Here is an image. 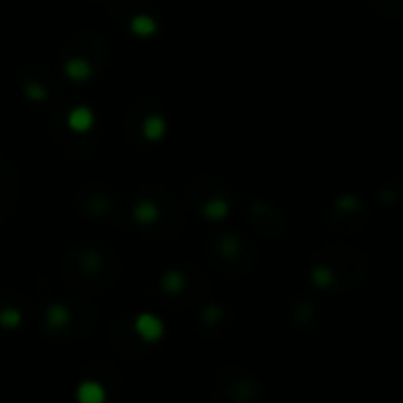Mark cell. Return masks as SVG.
I'll list each match as a JSON object with an SVG mask.
<instances>
[{"label": "cell", "instance_id": "6da1fadb", "mask_svg": "<svg viewBox=\"0 0 403 403\" xmlns=\"http://www.w3.org/2000/svg\"><path fill=\"white\" fill-rule=\"evenodd\" d=\"M215 250H217V257L222 259H233V264L238 267V262H241L243 257H246L248 248L243 246V241L238 236H233V233H226V236H220L215 241Z\"/></svg>", "mask_w": 403, "mask_h": 403}, {"label": "cell", "instance_id": "7a4b0ae2", "mask_svg": "<svg viewBox=\"0 0 403 403\" xmlns=\"http://www.w3.org/2000/svg\"><path fill=\"white\" fill-rule=\"evenodd\" d=\"M137 330L146 339H156L161 335V321H156L153 316H140L137 318Z\"/></svg>", "mask_w": 403, "mask_h": 403}, {"label": "cell", "instance_id": "277c9868", "mask_svg": "<svg viewBox=\"0 0 403 403\" xmlns=\"http://www.w3.org/2000/svg\"><path fill=\"white\" fill-rule=\"evenodd\" d=\"M135 31L137 34H140V31L142 34H144V31H153V24L151 21H146V19H135Z\"/></svg>", "mask_w": 403, "mask_h": 403}, {"label": "cell", "instance_id": "3957f363", "mask_svg": "<svg viewBox=\"0 0 403 403\" xmlns=\"http://www.w3.org/2000/svg\"><path fill=\"white\" fill-rule=\"evenodd\" d=\"M68 120H71V127H76V130H85V127L92 125V114H90L88 109H76Z\"/></svg>", "mask_w": 403, "mask_h": 403}]
</instances>
